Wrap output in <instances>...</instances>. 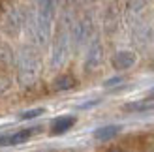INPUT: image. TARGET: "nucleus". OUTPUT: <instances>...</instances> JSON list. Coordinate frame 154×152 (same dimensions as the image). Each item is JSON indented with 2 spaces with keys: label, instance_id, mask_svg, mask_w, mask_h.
<instances>
[{
  "label": "nucleus",
  "instance_id": "obj_1",
  "mask_svg": "<svg viewBox=\"0 0 154 152\" xmlns=\"http://www.w3.org/2000/svg\"><path fill=\"white\" fill-rule=\"evenodd\" d=\"M57 2L51 0H42L30 10L25 17V30L28 34V40L38 47H45L51 41L53 36V25L57 17Z\"/></svg>",
  "mask_w": 154,
  "mask_h": 152
},
{
  "label": "nucleus",
  "instance_id": "obj_2",
  "mask_svg": "<svg viewBox=\"0 0 154 152\" xmlns=\"http://www.w3.org/2000/svg\"><path fill=\"white\" fill-rule=\"evenodd\" d=\"M15 68H17V81L21 87H32L40 79L42 73V60L36 47L23 45L15 55Z\"/></svg>",
  "mask_w": 154,
  "mask_h": 152
},
{
  "label": "nucleus",
  "instance_id": "obj_3",
  "mask_svg": "<svg viewBox=\"0 0 154 152\" xmlns=\"http://www.w3.org/2000/svg\"><path fill=\"white\" fill-rule=\"evenodd\" d=\"M72 25H73V21L66 11L64 17L60 19V30L57 32L55 40H53V45H51V56H49L51 70L64 68V64L68 62V58H70V53H72V34H70V30H72Z\"/></svg>",
  "mask_w": 154,
  "mask_h": 152
},
{
  "label": "nucleus",
  "instance_id": "obj_4",
  "mask_svg": "<svg viewBox=\"0 0 154 152\" xmlns=\"http://www.w3.org/2000/svg\"><path fill=\"white\" fill-rule=\"evenodd\" d=\"M72 47L75 51H79L81 47H85L88 41L92 34H94V19H92V15H83L81 19H77L73 25H72Z\"/></svg>",
  "mask_w": 154,
  "mask_h": 152
},
{
  "label": "nucleus",
  "instance_id": "obj_5",
  "mask_svg": "<svg viewBox=\"0 0 154 152\" xmlns=\"http://www.w3.org/2000/svg\"><path fill=\"white\" fill-rule=\"evenodd\" d=\"M25 17H26V11L21 10V8H10L4 15V21H2V30L11 36V38H17L21 34V30L25 28Z\"/></svg>",
  "mask_w": 154,
  "mask_h": 152
},
{
  "label": "nucleus",
  "instance_id": "obj_6",
  "mask_svg": "<svg viewBox=\"0 0 154 152\" xmlns=\"http://www.w3.org/2000/svg\"><path fill=\"white\" fill-rule=\"evenodd\" d=\"M132 41L137 45L139 49H149L152 41H154V32L152 28L149 26L147 21L143 19H137V21H132Z\"/></svg>",
  "mask_w": 154,
  "mask_h": 152
},
{
  "label": "nucleus",
  "instance_id": "obj_7",
  "mask_svg": "<svg viewBox=\"0 0 154 152\" xmlns=\"http://www.w3.org/2000/svg\"><path fill=\"white\" fill-rule=\"evenodd\" d=\"M103 62V45L100 40H92L85 55V71H96Z\"/></svg>",
  "mask_w": 154,
  "mask_h": 152
},
{
  "label": "nucleus",
  "instance_id": "obj_8",
  "mask_svg": "<svg viewBox=\"0 0 154 152\" xmlns=\"http://www.w3.org/2000/svg\"><path fill=\"white\" fill-rule=\"evenodd\" d=\"M137 62V55L134 51H128V49H122V51H117L111 58V64L115 70L119 71H124V70H130L134 64Z\"/></svg>",
  "mask_w": 154,
  "mask_h": 152
},
{
  "label": "nucleus",
  "instance_id": "obj_9",
  "mask_svg": "<svg viewBox=\"0 0 154 152\" xmlns=\"http://www.w3.org/2000/svg\"><path fill=\"white\" fill-rule=\"evenodd\" d=\"M120 25V10L117 4H109L107 6V10L103 11V28L107 34L115 32V30L119 28Z\"/></svg>",
  "mask_w": 154,
  "mask_h": 152
},
{
  "label": "nucleus",
  "instance_id": "obj_10",
  "mask_svg": "<svg viewBox=\"0 0 154 152\" xmlns=\"http://www.w3.org/2000/svg\"><path fill=\"white\" fill-rule=\"evenodd\" d=\"M75 124V117H58L51 122V133L53 135H62L68 130H72Z\"/></svg>",
  "mask_w": 154,
  "mask_h": 152
},
{
  "label": "nucleus",
  "instance_id": "obj_11",
  "mask_svg": "<svg viewBox=\"0 0 154 152\" xmlns=\"http://www.w3.org/2000/svg\"><path fill=\"white\" fill-rule=\"evenodd\" d=\"M38 130H40V128H26V130H19V132H15V133H11V135H8L6 147H15V145H21V143L28 141Z\"/></svg>",
  "mask_w": 154,
  "mask_h": 152
},
{
  "label": "nucleus",
  "instance_id": "obj_12",
  "mask_svg": "<svg viewBox=\"0 0 154 152\" xmlns=\"http://www.w3.org/2000/svg\"><path fill=\"white\" fill-rule=\"evenodd\" d=\"M75 85H77V81L72 73H62V75H58V77H55V81H53V90L66 92V90L75 88Z\"/></svg>",
  "mask_w": 154,
  "mask_h": 152
},
{
  "label": "nucleus",
  "instance_id": "obj_13",
  "mask_svg": "<svg viewBox=\"0 0 154 152\" xmlns=\"http://www.w3.org/2000/svg\"><path fill=\"white\" fill-rule=\"evenodd\" d=\"M120 130H122V128H120L119 124H109V126H103V128H98V130H94V133H92V135H94L96 141H109V139H113Z\"/></svg>",
  "mask_w": 154,
  "mask_h": 152
},
{
  "label": "nucleus",
  "instance_id": "obj_14",
  "mask_svg": "<svg viewBox=\"0 0 154 152\" xmlns=\"http://www.w3.org/2000/svg\"><path fill=\"white\" fill-rule=\"evenodd\" d=\"M124 111L128 113H147V111H152L154 105L147 100H141V102H132V103H126L124 107H122Z\"/></svg>",
  "mask_w": 154,
  "mask_h": 152
},
{
  "label": "nucleus",
  "instance_id": "obj_15",
  "mask_svg": "<svg viewBox=\"0 0 154 152\" xmlns=\"http://www.w3.org/2000/svg\"><path fill=\"white\" fill-rule=\"evenodd\" d=\"M143 8H147V2H128L126 4V11H128L130 17H134L132 21H137L141 11H143Z\"/></svg>",
  "mask_w": 154,
  "mask_h": 152
},
{
  "label": "nucleus",
  "instance_id": "obj_16",
  "mask_svg": "<svg viewBox=\"0 0 154 152\" xmlns=\"http://www.w3.org/2000/svg\"><path fill=\"white\" fill-rule=\"evenodd\" d=\"M43 113H45V109H43V107H38V109H30V111L21 113L19 118H21V120H30V118H36V117L43 115Z\"/></svg>",
  "mask_w": 154,
  "mask_h": 152
},
{
  "label": "nucleus",
  "instance_id": "obj_17",
  "mask_svg": "<svg viewBox=\"0 0 154 152\" xmlns=\"http://www.w3.org/2000/svg\"><path fill=\"white\" fill-rule=\"evenodd\" d=\"M11 87V81L10 77H4V75H0V94H4L8 88Z\"/></svg>",
  "mask_w": 154,
  "mask_h": 152
},
{
  "label": "nucleus",
  "instance_id": "obj_18",
  "mask_svg": "<svg viewBox=\"0 0 154 152\" xmlns=\"http://www.w3.org/2000/svg\"><path fill=\"white\" fill-rule=\"evenodd\" d=\"M124 79L120 77V75H115V77H111V79H107L105 83H103V87H115V85H119V83H122Z\"/></svg>",
  "mask_w": 154,
  "mask_h": 152
},
{
  "label": "nucleus",
  "instance_id": "obj_19",
  "mask_svg": "<svg viewBox=\"0 0 154 152\" xmlns=\"http://www.w3.org/2000/svg\"><path fill=\"white\" fill-rule=\"evenodd\" d=\"M98 103H100V100H92V102H87V103H81L79 109H90V107H94Z\"/></svg>",
  "mask_w": 154,
  "mask_h": 152
},
{
  "label": "nucleus",
  "instance_id": "obj_20",
  "mask_svg": "<svg viewBox=\"0 0 154 152\" xmlns=\"http://www.w3.org/2000/svg\"><path fill=\"white\" fill-rule=\"evenodd\" d=\"M145 100H147V102H152V100H154V87L150 88V92H149V96L145 98Z\"/></svg>",
  "mask_w": 154,
  "mask_h": 152
},
{
  "label": "nucleus",
  "instance_id": "obj_21",
  "mask_svg": "<svg viewBox=\"0 0 154 152\" xmlns=\"http://www.w3.org/2000/svg\"><path fill=\"white\" fill-rule=\"evenodd\" d=\"M107 152H124V150H122V148H119V147H113V148H109Z\"/></svg>",
  "mask_w": 154,
  "mask_h": 152
},
{
  "label": "nucleus",
  "instance_id": "obj_22",
  "mask_svg": "<svg viewBox=\"0 0 154 152\" xmlns=\"http://www.w3.org/2000/svg\"><path fill=\"white\" fill-rule=\"evenodd\" d=\"M150 152H154V150H150Z\"/></svg>",
  "mask_w": 154,
  "mask_h": 152
}]
</instances>
